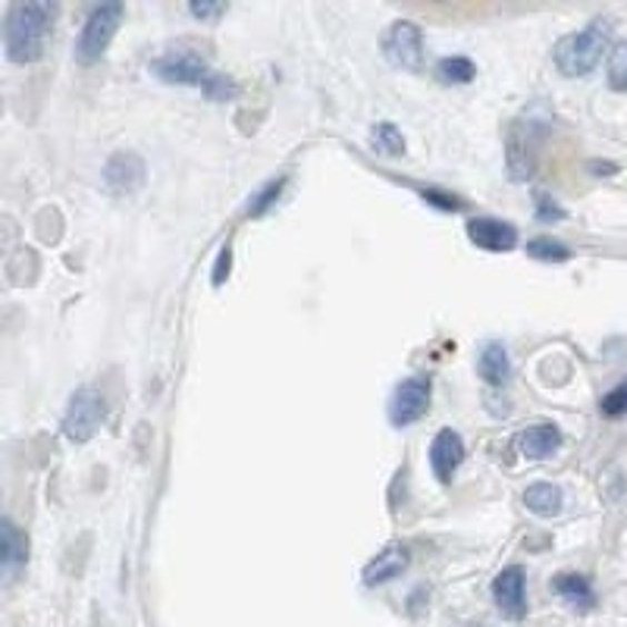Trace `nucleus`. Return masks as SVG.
Instances as JSON below:
<instances>
[{
  "instance_id": "b1692460",
  "label": "nucleus",
  "mask_w": 627,
  "mask_h": 627,
  "mask_svg": "<svg viewBox=\"0 0 627 627\" xmlns=\"http://www.w3.org/2000/svg\"><path fill=\"white\" fill-rule=\"evenodd\" d=\"M599 408H603L606 418H621V415H627V380L621 386H615L611 392H606L603 401H599Z\"/></svg>"
},
{
  "instance_id": "dca6fc26",
  "label": "nucleus",
  "mask_w": 627,
  "mask_h": 627,
  "mask_svg": "<svg viewBox=\"0 0 627 627\" xmlns=\"http://www.w3.org/2000/svg\"><path fill=\"white\" fill-rule=\"evenodd\" d=\"M477 370H480L484 384L489 386L508 384V377H511V361H508L506 346L487 342V346L480 349V358H477Z\"/></svg>"
},
{
  "instance_id": "1a4fd4ad",
  "label": "nucleus",
  "mask_w": 627,
  "mask_h": 627,
  "mask_svg": "<svg viewBox=\"0 0 627 627\" xmlns=\"http://www.w3.org/2000/svg\"><path fill=\"white\" fill-rule=\"evenodd\" d=\"M524 584H527V577H524V568H518V565L502 568L492 580V599H496L499 611L511 621H521L527 615V590H524Z\"/></svg>"
},
{
  "instance_id": "2eb2a0df",
  "label": "nucleus",
  "mask_w": 627,
  "mask_h": 627,
  "mask_svg": "<svg viewBox=\"0 0 627 627\" xmlns=\"http://www.w3.org/2000/svg\"><path fill=\"white\" fill-rule=\"evenodd\" d=\"M518 446L527 458H549L561 446V434L556 424H534L518 436Z\"/></svg>"
},
{
  "instance_id": "4468645a",
  "label": "nucleus",
  "mask_w": 627,
  "mask_h": 627,
  "mask_svg": "<svg viewBox=\"0 0 627 627\" xmlns=\"http://www.w3.org/2000/svg\"><path fill=\"white\" fill-rule=\"evenodd\" d=\"M408 561H411V553L405 546H386L384 553H377V558L365 568V584L377 587L386 580H396L408 568Z\"/></svg>"
},
{
  "instance_id": "39448f33",
  "label": "nucleus",
  "mask_w": 627,
  "mask_h": 627,
  "mask_svg": "<svg viewBox=\"0 0 627 627\" xmlns=\"http://www.w3.org/2000/svg\"><path fill=\"white\" fill-rule=\"evenodd\" d=\"M430 396H434V384L427 374H415L408 380H401L389 399V420L396 427H408L420 420L427 411H430Z\"/></svg>"
},
{
  "instance_id": "a878e982",
  "label": "nucleus",
  "mask_w": 627,
  "mask_h": 627,
  "mask_svg": "<svg viewBox=\"0 0 627 627\" xmlns=\"http://www.w3.org/2000/svg\"><path fill=\"white\" fill-rule=\"evenodd\" d=\"M537 220H543V223H558V220H565V210L558 208L549 195L540 192L537 195Z\"/></svg>"
},
{
  "instance_id": "393cba45",
  "label": "nucleus",
  "mask_w": 627,
  "mask_h": 627,
  "mask_svg": "<svg viewBox=\"0 0 627 627\" xmlns=\"http://www.w3.org/2000/svg\"><path fill=\"white\" fill-rule=\"evenodd\" d=\"M420 198H424L427 205H434V208L449 210V213H458V210L465 208V201H461V198H455V195H449V192H439V189H424Z\"/></svg>"
},
{
  "instance_id": "6ab92c4d",
  "label": "nucleus",
  "mask_w": 627,
  "mask_h": 627,
  "mask_svg": "<svg viewBox=\"0 0 627 627\" xmlns=\"http://www.w3.org/2000/svg\"><path fill=\"white\" fill-rule=\"evenodd\" d=\"M474 76H477V67L470 63L468 57H442L436 63V79L442 86H468V82H474Z\"/></svg>"
},
{
  "instance_id": "20e7f679",
  "label": "nucleus",
  "mask_w": 627,
  "mask_h": 627,
  "mask_svg": "<svg viewBox=\"0 0 627 627\" xmlns=\"http://www.w3.org/2000/svg\"><path fill=\"white\" fill-rule=\"evenodd\" d=\"M122 13H126V7H122L120 0L98 3V7L88 13L86 26H82V32H79V41H76V60H79L82 67H91V63H98V60L104 57L110 41L117 36V29H120Z\"/></svg>"
},
{
  "instance_id": "423d86ee",
  "label": "nucleus",
  "mask_w": 627,
  "mask_h": 627,
  "mask_svg": "<svg viewBox=\"0 0 627 627\" xmlns=\"http://www.w3.org/2000/svg\"><path fill=\"white\" fill-rule=\"evenodd\" d=\"M384 57L399 70H424V36H420L418 26L408 19L392 22L384 36Z\"/></svg>"
},
{
  "instance_id": "412c9836",
  "label": "nucleus",
  "mask_w": 627,
  "mask_h": 627,
  "mask_svg": "<svg viewBox=\"0 0 627 627\" xmlns=\"http://www.w3.org/2000/svg\"><path fill=\"white\" fill-rule=\"evenodd\" d=\"M527 255H530V258H537V261H546V263H561L571 258L568 245L556 242V239H549V236L530 239V242H527Z\"/></svg>"
},
{
  "instance_id": "a211bd4d",
  "label": "nucleus",
  "mask_w": 627,
  "mask_h": 627,
  "mask_svg": "<svg viewBox=\"0 0 627 627\" xmlns=\"http://www.w3.org/2000/svg\"><path fill=\"white\" fill-rule=\"evenodd\" d=\"M553 590L561 599H568L571 606H577V609H590L593 603H596V593H593L590 580L584 575H558L553 580Z\"/></svg>"
},
{
  "instance_id": "9b49d317",
  "label": "nucleus",
  "mask_w": 627,
  "mask_h": 627,
  "mask_svg": "<svg viewBox=\"0 0 627 627\" xmlns=\"http://www.w3.org/2000/svg\"><path fill=\"white\" fill-rule=\"evenodd\" d=\"M468 239L484 251L502 255L518 245V229L506 220H492V217H474L468 223Z\"/></svg>"
},
{
  "instance_id": "ddd939ff",
  "label": "nucleus",
  "mask_w": 627,
  "mask_h": 627,
  "mask_svg": "<svg viewBox=\"0 0 627 627\" xmlns=\"http://www.w3.org/2000/svg\"><path fill=\"white\" fill-rule=\"evenodd\" d=\"M26 558H29V537L10 518H3L0 521V565H3V575H17L19 568L26 565Z\"/></svg>"
},
{
  "instance_id": "4be33fe9",
  "label": "nucleus",
  "mask_w": 627,
  "mask_h": 627,
  "mask_svg": "<svg viewBox=\"0 0 627 627\" xmlns=\"http://www.w3.org/2000/svg\"><path fill=\"white\" fill-rule=\"evenodd\" d=\"M370 141H374V148H377L380 155H389V157L405 155V139H401V132L392 126V122H380V126L370 132Z\"/></svg>"
},
{
  "instance_id": "9d476101",
  "label": "nucleus",
  "mask_w": 627,
  "mask_h": 627,
  "mask_svg": "<svg viewBox=\"0 0 627 627\" xmlns=\"http://www.w3.org/2000/svg\"><path fill=\"white\" fill-rule=\"evenodd\" d=\"M145 160L136 151H117V155L107 160L104 167V186L107 192L113 195H132L139 192L145 186Z\"/></svg>"
},
{
  "instance_id": "0eeeda50",
  "label": "nucleus",
  "mask_w": 627,
  "mask_h": 627,
  "mask_svg": "<svg viewBox=\"0 0 627 627\" xmlns=\"http://www.w3.org/2000/svg\"><path fill=\"white\" fill-rule=\"evenodd\" d=\"M104 420V399L94 389H79L70 399L67 418H63V434L72 442H88L91 436L98 434Z\"/></svg>"
},
{
  "instance_id": "f257e3e1",
  "label": "nucleus",
  "mask_w": 627,
  "mask_h": 627,
  "mask_svg": "<svg viewBox=\"0 0 627 627\" xmlns=\"http://www.w3.org/2000/svg\"><path fill=\"white\" fill-rule=\"evenodd\" d=\"M57 19L51 0H17L3 22V51L10 63H36L44 53Z\"/></svg>"
},
{
  "instance_id": "f3484780",
  "label": "nucleus",
  "mask_w": 627,
  "mask_h": 627,
  "mask_svg": "<svg viewBox=\"0 0 627 627\" xmlns=\"http://www.w3.org/2000/svg\"><path fill=\"white\" fill-rule=\"evenodd\" d=\"M524 506L530 508L537 518H556L561 511V489L553 484H534L524 492Z\"/></svg>"
},
{
  "instance_id": "bb28decb",
  "label": "nucleus",
  "mask_w": 627,
  "mask_h": 627,
  "mask_svg": "<svg viewBox=\"0 0 627 627\" xmlns=\"http://www.w3.org/2000/svg\"><path fill=\"white\" fill-rule=\"evenodd\" d=\"M229 267H232V248L223 245V248H220V258L213 263V286H223V282H227Z\"/></svg>"
},
{
  "instance_id": "6e6552de",
  "label": "nucleus",
  "mask_w": 627,
  "mask_h": 627,
  "mask_svg": "<svg viewBox=\"0 0 627 627\" xmlns=\"http://www.w3.org/2000/svg\"><path fill=\"white\" fill-rule=\"evenodd\" d=\"M506 167L515 182H527L537 173V129L534 122H511L506 139Z\"/></svg>"
},
{
  "instance_id": "f8f14e48",
  "label": "nucleus",
  "mask_w": 627,
  "mask_h": 627,
  "mask_svg": "<svg viewBox=\"0 0 627 627\" xmlns=\"http://www.w3.org/2000/svg\"><path fill=\"white\" fill-rule=\"evenodd\" d=\"M461 461H465V439L455 430H439L430 442V468H434L436 477L442 484H449Z\"/></svg>"
},
{
  "instance_id": "cd10ccee",
  "label": "nucleus",
  "mask_w": 627,
  "mask_h": 627,
  "mask_svg": "<svg viewBox=\"0 0 627 627\" xmlns=\"http://www.w3.org/2000/svg\"><path fill=\"white\" fill-rule=\"evenodd\" d=\"M189 13H192L195 19H217V17H223L227 13V7L223 3H208V0H195L192 7H189Z\"/></svg>"
},
{
  "instance_id": "7ed1b4c3",
  "label": "nucleus",
  "mask_w": 627,
  "mask_h": 627,
  "mask_svg": "<svg viewBox=\"0 0 627 627\" xmlns=\"http://www.w3.org/2000/svg\"><path fill=\"white\" fill-rule=\"evenodd\" d=\"M611 41L609 19H593L587 29L565 36L556 44V67L561 76H587L599 67V60L606 57Z\"/></svg>"
},
{
  "instance_id": "5701e85b",
  "label": "nucleus",
  "mask_w": 627,
  "mask_h": 627,
  "mask_svg": "<svg viewBox=\"0 0 627 627\" xmlns=\"http://www.w3.org/2000/svg\"><path fill=\"white\" fill-rule=\"evenodd\" d=\"M609 86L615 91H627V41L609 51Z\"/></svg>"
},
{
  "instance_id": "c85d7f7f",
  "label": "nucleus",
  "mask_w": 627,
  "mask_h": 627,
  "mask_svg": "<svg viewBox=\"0 0 627 627\" xmlns=\"http://www.w3.org/2000/svg\"><path fill=\"white\" fill-rule=\"evenodd\" d=\"M596 173H615V163H593Z\"/></svg>"
},
{
  "instance_id": "aec40b11",
  "label": "nucleus",
  "mask_w": 627,
  "mask_h": 627,
  "mask_svg": "<svg viewBox=\"0 0 627 627\" xmlns=\"http://www.w3.org/2000/svg\"><path fill=\"white\" fill-rule=\"evenodd\" d=\"M286 189V176H279V179H270L267 186H261L258 192L251 195V201H248V217H263L267 210L273 208L279 201V195Z\"/></svg>"
},
{
  "instance_id": "f03ea898",
  "label": "nucleus",
  "mask_w": 627,
  "mask_h": 627,
  "mask_svg": "<svg viewBox=\"0 0 627 627\" xmlns=\"http://www.w3.org/2000/svg\"><path fill=\"white\" fill-rule=\"evenodd\" d=\"M151 72H155L160 82H170V86L201 88L210 101H229L239 91L229 76L210 70L208 60L192 51H170L163 53V57H157L155 63H151Z\"/></svg>"
}]
</instances>
